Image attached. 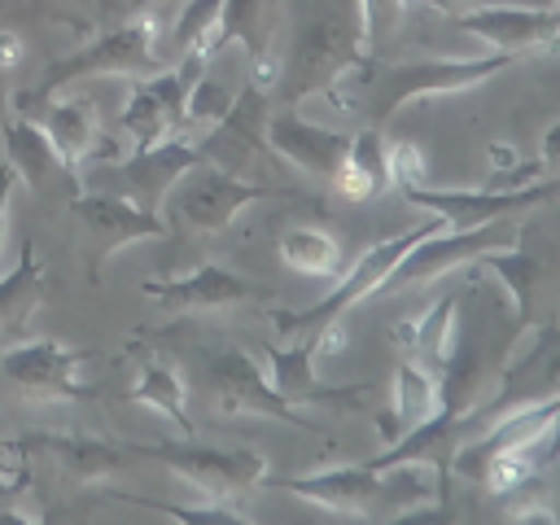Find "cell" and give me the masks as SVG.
Listing matches in <instances>:
<instances>
[{"instance_id": "603a6c76", "label": "cell", "mask_w": 560, "mask_h": 525, "mask_svg": "<svg viewBox=\"0 0 560 525\" xmlns=\"http://www.w3.org/2000/svg\"><path fill=\"white\" fill-rule=\"evenodd\" d=\"M542 171H560V127H551L542 140Z\"/></svg>"}, {"instance_id": "ffe728a7", "label": "cell", "mask_w": 560, "mask_h": 525, "mask_svg": "<svg viewBox=\"0 0 560 525\" xmlns=\"http://www.w3.org/2000/svg\"><path fill=\"white\" fill-rule=\"evenodd\" d=\"M31 490V459L18 442H0V494H26Z\"/></svg>"}, {"instance_id": "6da1fadb", "label": "cell", "mask_w": 560, "mask_h": 525, "mask_svg": "<svg viewBox=\"0 0 560 525\" xmlns=\"http://www.w3.org/2000/svg\"><path fill=\"white\" fill-rule=\"evenodd\" d=\"M262 188L245 184L241 175H228L219 166H188L171 188H166V210L175 223L197 228V232H219L228 228L249 201H258Z\"/></svg>"}, {"instance_id": "8992f818", "label": "cell", "mask_w": 560, "mask_h": 525, "mask_svg": "<svg viewBox=\"0 0 560 525\" xmlns=\"http://www.w3.org/2000/svg\"><path fill=\"white\" fill-rule=\"evenodd\" d=\"M271 144L284 162H293L298 171L306 175H328L346 149V136L337 127H324V122H311V118H298V114H284L271 122Z\"/></svg>"}, {"instance_id": "9a60e30c", "label": "cell", "mask_w": 560, "mask_h": 525, "mask_svg": "<svg viewBox=\"0 0 560 525\" xmlns=\"http://www.w3.org/2000/svg\"><path fill=\"white\" fill-rule=\"evenodd\" d=\"M280 258L289 271L311 280H332L341 271V241L315 223H298L280 236Z\"/></svg>"}, {"instance_id": "9c48e42d", "label": "cell", "mask_w": 560, "mask_h": 525, "mask_svg": "<svg viewBox=\"0 0 560 525\" xmlns=\"http://www.w3.org/2000/svg\"><path fill=\"white\" fill-rule=\"evenodd\" d=\"M74 210H79V219L92 228V236H96L105 249H122L127 241L158 236V232H162V223H158L149 210H140L136 201L114 197V192H88V197L74 201Z\"/></svg>"}, {"instance_id": "ba28073f", "label": "cell", "mask_w": 560, "mask_h": 525, "mask_svg": "<svg viewBox=\"0 0 560 525\" xmlns=\"http://www.w3.org/2000/svg\"><path fill=\"white\" fill-rule=\"evenodd\" d=\"M389 398H394V438H407V433H420L424 424H433L442 416V376L429 372L420 359L411 354H398V368H394V385H389Z\"/></svg>"}, {"instance_id": "5b68a950", "label": "cell", "mask_w": 560, "mask_h": 525, "mask_svg": "<svg viewBox=\"0 0 560 525\" xmlns=\"http://www.w3.org/2000/svg\"><path fill=\"white\" fill-rule=\"evenodd\" d=\"M39 127H44V136L52 140L57 158L66 162V171H74L79 162H88V158L96 153V140H101V114H96V105H92L88 92L66 88V92L44 109Z\"/></svg>"}, {"instance_id": "277c9868", "label": "cell", "mask_w": 560, "mask_h": 525, "mask_svg": "<svg viewBox=\"0 0 560 525\" xmlns=\"http://www.w3.org/2000/svg\"><path fill=\"white\" fill-rule=\"evenodd\" d=\"M451 219H442V223H429V228H411V232H402V236H389V241H376L341 280H337V289L319 302V306H311V324H324V319H332V315H341V311H350L354 302H363V298H372V293H381V284L389 280V271L398 267V258L420 241V236H429V232H438V228H446Z\"/></svg>"}, {"instance_id": "3957f363", "label": "cell", "mask_w": 560, "mask_h": 525, "mask_svg": "<svg viewBox=\"0 0 560 525\" xmlns=\"http://www.w3.org/2000/svg\"><path fill=\"white\" fill-rule=\"evenodd\" d=\"M74 372H79V350H66L57 341H26L0 350V381L39 402L74 398L79 394Z\"/></svg>"}, {"instance_id": "30bf717a", "label": "cell", "mask_w": 560, "mask_h": 525, "mask_svg": "<svg viewBox=\"0 0 560 525\" xmlns=\"http://www.w3.org/2000/svg\"><path fill=\"white\" fill-rule=\"evenodd\" d=\"M438 464L433 459H420V455H407V459H394L389 468L376 472V512L385 516H407V512H420L438 499Z\"/></svg>"}, {"instance_id": "7c38bea8", "label": "cell", "mask_w": 560, "mask_h": 525, "mask_svg": "<svg viewBox=\"0 0 560 525\" xmlns=\"http://www.w3.org/2000/svg\"><path fill=\"white\" fill-rule=\"evenodd\" d=\"M144 293H153L171 306H192V311H214V306H232V302L249 298V289L223 267H197L192 276L166 280V284H144Z\"/></svg>"}, {"instance_id": "d4e9b609", "label": "cell", "mask_w": 560, "mask_h": 525, "mask_svg": "<svg viewBox=\"0 0 560 525\" xmlns=\"http://www.w3.org/2000/svg\"><path fill=\"white\" fill-rule=\"evenodd\" d=\"M4 109H9V74L0 70V114H4Z\"/></svg>"}, {"instance_id": "e0dca14e", "label": "cell", "mask_w": 560, "mask_h": 525, "mask_svg": "<svg viewBox=\"0 0 560 525\" xmlns=\"http://www.w3.org/2000/svg\"><path fill=\"white\" fill-rule=\"evenodd\" d=\"M131 394L144 402V407H153V411H162L166 420H175V424H184V407H188V389H184V376L171 368V363H162V359H149L140 372H136V385H131Z\"/></svg>"}, {"instance_id": "7a4b0ae2", "label": "cell", "mask_w": 560, "mask_h": 525, "mask_svg": "<svg viewBox=\"0 0 560 525\" xmlns=\"http://www.w3.org/2000/svg\"><path fill=\"white\" fill-rule=\"evenodd\" d=\"M455 26L490 48L560 44V9L556 4H472L455 18Z\"/></svg>"}, {"instance_id": "8fae6325", "label": "cell", "mask_w": 560, "mask_h": 525, "mask_svg": "<svg viewBox=\"0 0 560 525\" xmlns=\"http://www.w3.org/2000/svg\"><path fill=\"white\" fill-rule=\"evenodd\" d=\"M298 494L346 516H372L376 512V468H337L324 477L298 481Z\"/></svg>"}, {"instance_id": "ac0fdd59", "label": "cell", "mask_w": 560, "mask_h": 525, "mask_svg": "<svg viewBox=\"0 0 560 525\" xmlns=\"http://www.w3.org/2000/svg\"><path fill=\"white\" fill-rule=\"evenodd\" d=\"M44 446H48V451L57 455V464L70 468L79 481H92V477H101V472H109V468L118 464V455H114L109 446L92 442V438H48Z\"/></svg>"}, {"instance_id": "2e32d148", "label": "cell", "mask_w": 560, "mask_h": 525, "mask_svg": "<svg viewBox=\"0 0 560 525\" xmlns=\"http://www.w3.org/2000/svg\"><path fill=\"white\" fill-rule=\"evenodd\" d=\"M39 284H44V271H39V254L35 245H22V258L13 271H0V337H9L39 302Z\"/></svg>"}, {"instance_id": "cb8c5ba5", "label": "cell", "mask_w": 560, "mask_h": 525, "mask_svg": "<svg viewBox=\"0 0 560 525\" xmlns=\"http://www.w3.org/2000/svg\"><path fill=\"white\" fill-rule=\"evenodd\" d=\"M429 9H438V13H451V18H459L464 9H472V4H481V0H424Z\"/></svg>"}, {"instance_id": "4fadbf2b", "label": "cell", "mask_w": 560, "mask_h": 525, "mask_svg": "<svg viewBox=\"0 0 560 525\" xmlns=\"http://www.w3.org/2000/svg\"><path fill=\"white\" fill-rule=\"evenodd\" d=\"M210 381L223 394L228 407H254V411H284V398L271 389V381L241 354V350H223L219 359H210Z\"/></svg>"}, {"instance_id": "7402d4cb", "label": "cell", "mask_w": 560, "mask_h": 525, "mask_svg": "<svg viewBox=\"0 0 560 525\" xmlns=\"http://www.w3.org/2000/svg\"><path fill=\"white\" fill-rule=\"evenodd\" d=\"M22 57H26V39L18 31H0V70L13 74L22 66Z\"/></svg>"}, {"instance_id": "d6986e66", "label": "cell", "mask_w": 560, "mask_h": 525, "mask_svg": "<svg viewBox=\"0 0 560 525\" xmlns=\"http://www.w3.org/2000/svg\"><path fill=\"white\" fill-rule=\"evenodd\" d=\"M385 179L402 184V188H420L424 184V153L411 140H394L385 144Z\"/></svg>"}, {"instance_id": "5bb4252c", "label": "cell", "mask_w": 560, "mask_h": 525, "mask_svg": "<svg viewBox=\"0 0 560 525\" xmlns=\"http://www.w3.org/2000/svg\"><path fill=\"white\" fill-rule=\"evenodd\" d=\"M0 136H4V153H9V162H13V171L22 175V179H44L48 171H66V162L57 158V149H52V140L44 136V127H39V118H31V114H4V122H0Z\"/></svg>"}, {"instance_id": "52a82bcc", "label": "cell", "mask_w": 560, "mask_h": 525, "mask_svg": "<svg viewBox=\"0 0 560 525\" xmlns=\"http://www.w3.org/2000/svg\"><path fill=\"white\" fill-rule=\"evenodd\" d=\"M171 464L206 494H241L262 481V455L254 451H175Z\"/></svg>"}, {"instance_id": "44dd1931", "label": "cell", "mask_w": 560, "mask_h": 525, "mask_svg": "<svg viewBox=\"0 0 560 525\" xmlns=\"http://www.w3.org/2000/svg\"><path fill=\"white\" fill-rule=\"evenodd\" d=\"M22 184V175L13 171V162L0 166V271H4V228H9V206H13V188Z\"/></svg>"}]
</instances>
